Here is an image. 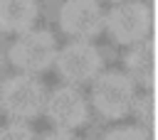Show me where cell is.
Here are the masks:
<instances>
[{"instance_id": "6da1fadb", "label": "cell", "mask_w": 158, "mask_h": 140, "mask_svg": "<svg viewBox=\"0 0 158 140\" xmlns=\"http://www.w3.org/2000/svg\"><path fill=\"white\" fill-rule=\"evenodd\" d=\"M44 86L32 74H15L0 86V111L12 120H30L42 113L44 106Z\"/></svg>"}, {"instance_id": "7a4b0ae2", "label": "cell", "mask_w": 158, "mask_h": 140, "mask_svg": "<svg viewBox=\"0 0 158 140\" xmlns=\"http://www.w3.org/2000/svg\"><path fill=\"white\" fill-rule=\"evenodd\" d=\"M136 101V84L123 71H101L91 84V106L104 118H123Z\"/></svg>"}, {"instance_id": "3957f363", "label": "cell", "mask_w": 158, "mask_h": 140, "mask_svg": "<svg viewBox=\"0 0 158 140\" xmlns=\"http://www.w3.org/2000/svg\"><path fill=\"white\" fill-rule=\"evenodd\" d=\"M57 56V39L49 29H27L17 34L10 47V61L20 74H42L54 64Z\"/></svg>"}, {"instance_id": "277c9868", "label": "cell", "mask_w": 158, "mask_h": 140, "mask_svg": "<svg viewBox=\"0 0 158 140\" xmlns=\"http://www.w3.org/2000/svg\"><path fill=\"white\" fill-rule=\"evenodd\" d=\"M101 66H104V59L99 49L91 42H81V39L64 44L62 49H57V56H54V69L69 86L94 81L101 74Z\"/></svg>"}, {"instance_id": "5b68a950", "label": "cell", "mask_w": 158, "mask_h": 140, "mask_svg": "<svg viewBox=\"0 0 158 140\" xmlns=\"http://www.w3.org/2000/svg\"><path fill=\"white\" fill-rule=\"evenodd\" d=\"M104 29L118 44H136L151 32V10L136 0H121L104 12Z\"/></svg>"}, {"instance_id": "8992f818", "label": "cell", "mask_w": 158, "mask_h": 140, "mask_svg": "<svg viewBox=\"0 0 158 140\" xmlns=\"http://www.w3.org/2000/svg\"><path fill=\"white\" fill-rule=\"evenodd\" d=\"M44 115L49 118V123H54L59 130H77L86 123L89 118V103L81 96V91L77 86H57L44 96V106H42Z\"/></svg>"}, {"instance_id": "52a82bcc", "label": "cell", "mask_w": 158, "mask_h": 140, "mask_svg": "<svg viewBox=\"0 0 158 140\" xmlns=\"http://www.w3.org/2000/svg\"><path fill=\"white\" fill-rule=\"evenodd\" d=\"M104 12L99 0H64L59 7V27L64 34L89 42L104 29Z\"/></svg>"}, {"instance_id": "ba28073f", "label": "cell", "mask_w": 158, "mask_h": 140, "mask_svg": "<svg viewBox=\"0 0 158 140\" xmlns=\"http://www.w3.org/2000/svg\"><path fill=\"white\" fill-rule=\"evenodd\" d=\"M37 0H0V32L22 34L37 22Z\"/></svg>"}, {"instance_id": "9c48e42d", "label": "cell", "mask_w": 158, "mask_h": 140, "mask_svg": "<svg viewBox=\"0 0 158 140\" xmlns=\"http://www.w3.org/2000/svg\"><path fill=\"white\" fill-rule=\"evenodd\" d=\"M133 84L143 88H153V39H141L131 44V52L126 54V71Z\"/></svg>"}, {"instance_id": "30bf717a", "label": "cell", "mask_w": 158, "mask_h": 140, "mask_svg": "<svg viewBox=\"0 0 158 140\" xmlns=\"http://www.w3.org/2000/svg\"><path fill=\"white\" fill-rule=\"evenodd\" d=\"M131 111L136 113V120H138V123L143 125V130L148 133V130L153 128V93L148 91V93H143L141 98H136Z\"/></svg>"}, {"instance_id": "8fae6325", "label": "cell", "mask_w": 158, "mask_h": 140, "mask_svg": "<svg viewBox=\"0 0 158 140\" xmlns=\"http://www.w3.org/2000/svg\"><path fill=\"white\" fill-rule=\"evenodd\" d=\"M0 140H37V138H35V130L27 123L12 120V123L0 128Z\"/></svg>"}, {"instance_id": "7c38bea8", "label": "cell", "mask_w": 158, "mask_h": 140, "mask_svg": "<svg viewBox=\"0 0 158 140\" xmlns=\"http://www.w3.org/2000/svg\"><path fill=\"white\" fill-rule=\"evenodd\" d=\"M104 140H151V138L141 125H118V128H111L104 135Z\"/></svg>"}, {"instance_id": "4fadbf2b", "label": "cell", "mask_w": 158, "mask_h": 140, "mask_svg": "<svg viewBox=\"0 0 158 140\" xmlns=\"http://www.w3.org/2000/svg\"><path fill=\"white\" fill-rule=\"evenodd\" d=\"M40 140H79V138H77L72 130H59V128H57V130H49V133H44Z\"/></svg>"}, {"instance_id": "5bb4252c", "label": "cell", "mask_w": 158, "mask_h": 140, "mask_svg": "<svg viewBox=\"0 0 158 140\" xmlns=\"http://www.w3.org/2000/svg\"><path fill=\"white\" fill-rule=\"evenodd\" d=\"M111 2H121V0H111Z\"/></svg>"}]
</instances>
